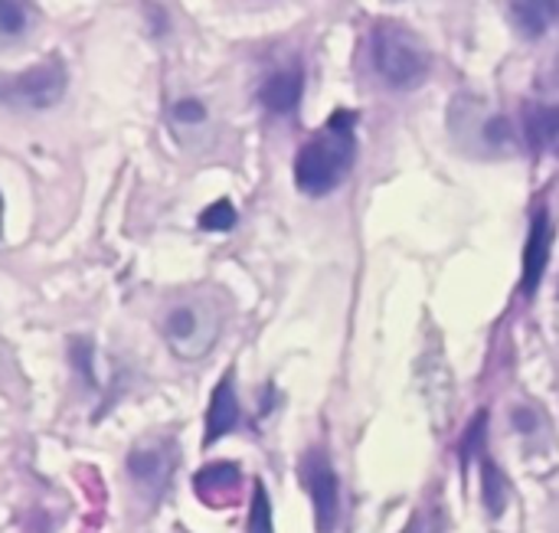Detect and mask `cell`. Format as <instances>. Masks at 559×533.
Listing matches in <instances>:
<instances>
[{
    "label": "cell",
    "instance_id": "1",
    "mask_svg": "<svg viewBox=\"0 0 559 533\" xmlns=\"http://www.w3.org/2000/svg\"><path fill=\"white\" fill-rule=\"evenodd\" d=\"M354 115L334 111L328 128L318 131L295 157V183L298 190L321 197L331 193L354 164Z\"/></svg>",
    "mask_w": 559,
    "mask_h": 533
},
{
    "label": "cell",
    "instance_id": "2",
    "mask_svg": "<svg viewBox=\"0 0 559 533\" xmlns=\"http://www.w3.org/2000/svg\"><path fill=\"white\" fill-rule=\"evenodd\" d=\"M373 66L377 75L396 88V92H413L419 88L429 72H432V56L426 49V43L400 23H380L373 29Z\"/></svg>",
    "mask_w": 559,
    "mask_h": 533
},
{
    "label": "cell",
    "instance_id": "3",
    "mask_svg": "<svg viewBox=\"0 0 559 533\" xmlns=\"http://www.w3.org/2000/svg\"><path fill=\"white\" fill-rule=\"evenodd\" d=\"M66 95V66L59 56H49L26 69L23 75L0 79V102L16 108H52Z\"/></svg>",
    "mask_w": 559,
    "mask_h": 533
},
{
    "label": "cell",
    "instance_id": "4",
    "mask_svg": "<svg viewBox=\"0 0 559 533\" xmlns=\"http://www.w3.org/2000/svg\"><path fill=\"white\" fill-rule=\"evenodd\" d=\"M164 341L167 347L180 357V360H197L203 357L216 334H219V321L206 305H177L167 318H164Z\"/></svg>",
    "mask_w": 559,
    "mask_h": 533
},
{
    "label": "cell",
    "instance_id": "5",
    "mask_svg": "<svg viewBox=\"0 0 559 533\" xmlns=\"http://www.w3.org/2000/svg\"><path fill=\"white\" fill-rule=\"evenodd\" d=\"M301 478H305V488L314 505L318 533H334L337 518H341V485H337V475H334L328 455L318 449L308 452V459L301 462Z\"/></svg>",
    "mask_w": 559,
    "mask_h": 533
},
{
    "label": "cell",
    "instance_id": "6",
    "mask_svg": "<svg viewBox=\"0 0 559 533\" xmlns=\"http://www.w3.org/2000/svg\"><path fill=\"white\" fill-rule=\"evenodd\" d=\"M128 472L147 498H157L170 482L174 452L167 446H138L128 452Z\"/></svg>",
    "mask_w": 559,
    "mask_h": 533
},
{
    "label": "cell",
    "instance_id": "7",
    "mask_svg": "<svg viewBox=\"0 0 559 533\" xmlns=\"http://www.w3.org/2000/svg\"><path fill=\"white\" fill-rule=\"evenodd\" d=\"M550 216L547 210H537L534 220H531V233H527V246H524V279H521V288L524 295H534L544 282V272H547V262H550Z\"/></svg>",
    "mask_w": 559,
    "mask_h": 533
},
{
    "label": "cell",
    "instance_id": "8",
    "mask_svg": "<svg viewBox=\"0 0 559 533\" xmlns=\"http://www.w3.org/2000/svg\"><path fill=\"white\" fill-rule=\"evenodd\" d=\"M239 485H242V475L233 462H213V465L200 469L193 478L197 498L210 508H229L239 495Z\"/></svg>",
    "mask_w": 559,
    "mask_h": 533
},
{
    "label": "cell",
    "instance_id": "9",
    "mask_svg": "<svg viewBox=\"0 0 559 533\" xmlns=\"http://www.w3.org/2000/svg\"><path fill=\"white\" fill-rule=\"evenodd\" d=\"M239 423V400H236V383H233V370L216 383L213 396H210V410H206V433H203V446L219 442L223 436H229Z\"/></svg>",
    "mask_w": 559,
    "mask_h": 533
},
{
    "label": "cell",
    "instance_id": "10",
    "mask_svg": "<svg viewBox=\"0 0 559 533\" xmlns=\"http://www.w3.org/2000/svg\"><path fill=\"white\" fill-rule=\"evenodd\" d=\"M301 92H305V75H301V69H282V72H275V75L265 79L259 98H262V105H265L269 111L288 115V111L298 108Z\"/></svg>",
    "mask_w": 559,
    "mask_h": 533
},
{
    "label": "cell",
    "instance_id": "11",
    "mask_svg": "<svg viewBox=\"0 0 559 533\" xmlns=\"http://www.w3.org/2000/svg\"><path fill=\"white\" fill-rule=\"evenodd\" d=\"M511 16L524 36H544L557 20V0H511Z\"/></svg>",
    "mask_w": 559,
    "mask_h": 533
},
{
    "label": "cell",
    "instance_id": "12",
    "mask_svg": "<svg viewBox=\"0 0 559 533\" xmlns=\"http://www.w3.org/2000/svg\"><path fill=\"white\" fill-rule=\"evenodd\" d=\"M524 131L531 147L544 151L559 141V105H527L524 111Z\"/></svg>",
    "mask_w": 559,
    "mask_h": 533
},
{
    "label": "cell",
    "instance_id": "13",
    "mask_svg": "<svg viewBox=\"0 0 559 533\" xmlns=\"http://www.w3.org/2000/svg\"><path fill=\"white\" fill-rule=\"evenodd\" d=\"M33 26H36L33 0H0V39L3 43L29 36Z\"/></svg>",
    "mask_w": 559,
    "mask_h": 533
},
{
    "label": "cell",
    "instance_id": "14",
    "mask_svg": "<svg viewBox=\"0 0 559 533\" xmlns=\"http://www.w3.org/2000/svg\"><path fill=\"white\" fill-rule=\"evenodd\" d=\"M481 495H485L491 518H498L508 505V478L501 475V469L485 452H481Z\"/></svg>",
    "mask_w": 559,
    "mask_h": 533
},
{
    "label": "cell",
    "instance_id": "15",
    "mask_svg": "<svg viewBox=\"0 0 559 533\" xmlns=\"http://www.w3.org/2000/svg\"><path fill=\"white\" fill-rule=\"evenodd\" d=\"M249 533H275L272 531V505H269V491L262 482L252 485V505H249Z\"/></svg>",
    "mask_w": 559,
    "mask_h": 533
},
{
    "label": "cell",
    "instance_id": "16",
    "mask_svg": "<svg viewBox=\"0 0 559 533\" xmlns=\"http://www.w3.org/2000/svg\"><path fill=\"white\" fill-rule=\"evenodd\" d=\"M233 226H236V206L229 200H216L213 206L200 213V229L206 233H226Z\"/></svg>",
    "mask_w": 559,
    "mask_h": 533
},
{
    "label": "cell",
    "instance_id": "17",
    "mask_svg": "<svg viewBox=\"0 0 559 533\" xmlns=\"http://www.w3.org/2000/svg\"><path fill=\"white\" fill-rule=\"evenodd\" d=\"M403 533H445V524H442V511L436 505H423L413 521L406 524Z\"/></svg>",
    "mask_w": 559,
    "mask_h": 533
},
{
    "label": "cell",
    "instance_id": "18",
    "mask_svg": "<svg viewBox=\"0 0 559 533\" xmlns=\"http://www.w3.org/2000/svg\"><path fill=\"white\" fill-rule=\"evenodd\" d=\"M174 118H177L180 125H200V121H206V108H203V102H197V98H183V102L174 105Z\"/></svg>",
    "mask_w": 559,
    "mask_h": 533
},
{
    "label": "cell",
    "instance_id": "19",
    "mask_svg": "<svg viewBox=\"0 0 559 533\" xmlns=\"http://www.w3.org/2000/svg\"><path fill=\"white\" fill-rule=\"evenodd\" d=\"M72 364H79V374L88 380V383H95V370H92V344L88 341H72Z\"/></svg>",
    "mask_w": 559,
    "mask_h": 533
},
{
    "label": "cell",
    "instance_id": "20",
    "mask_svg": "<svg viewBox=\"0 0 559 533\" xmlns=\"http://www.w3.org/2000/svg\"><path fill=\"white\" fill-rule=\"evenodd\" d=\"M557 75H559V49H557Z\"/></svg>",
    "mask_w": 559,
    "mask_h": 533
}]
</instances>
